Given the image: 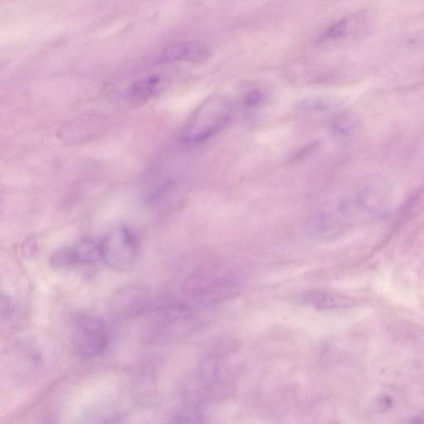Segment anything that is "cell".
<instances>
[{
  "label": "cell",
  "mask_w": 424,
  "mask_h": 424,
  "mask_svg": "<svg viewBox=\"0 0 424 424\" xmlns=\"http://www.w3.org/2000/svg\"><path fill=\"white\" fill-rule=\"evenodd\" d=\"M231 116L232 106L227 98L211 97L195 111L185 125L181 140L190 145L209 140L227 127Z\"/></svg>",
  "instance_id": "obj_1"
},
{
  "label": "cell",
  "mask_w": 424,
  "mask_h": 424,
  "mask_svg": "<svg viewBox=\"0 0 424 424\" xmlns=\"http://www.w3.org/2000/svg\"><path fill=\"white\" fill-rule=\"evenodd\" d=\"M226 353L211 354L202 361L197 371L195 402L214 400L226 395L231 386L230 368L226 361Z\"/></svg>",
  "instance_id": "obj_3"
},
{
  "label": "cell",
  "mask_w": 424,
  "mask_h": 424,
  "mask_svg": "<svg viewBox=\"0 0 424 424\" xmlns=\"http://www.w3.org/2000/svg\"><path fill=\"white\" fill-rule=\"evenodd\" d=\"M160 79L157 76L146 77L132 86L129 96L133 102H145L157 92Z\"/></svg>",
  "instance_id": "obj_13"
},
{
  "label": "cell",
  "mask_w": 424,
  "mask_h": 424,
  "mask_svg": "<svg viewBox=\"0 0 424 424\" xmlns=\"http://www.w3.org/2000/svg\"><path fill=\"white\" fill-rule=\"evenodd\" d=\"M155 302L140 288H127L120 290L115 296L113 309L120 316H138L148 313Z\"/></svg>",
  "instance_id": "obj_7"
},
{
  "label": "cell",
  "mask_w": 424,
  "mask_h": 424,
  "mask_svg": "<svg viewBox=\"0 0 424 424\" xmlns=\"http://www.w3.org/2000/svg\"><path fill=\"white\" fill-rule=\"evenodd\" d=\"M359 121L356 116L350 113L341 114L332 123V131L336 137L349 138L357 133Z\"/></svg>",
  "instance_id": "obj_14"
},
{
  "label": "cell",
  "mask_w": 424,
  "mask_h": 424,
  "mask_svg": "<svg viewBox=\"0 0 424 424\" xmlns=\"http://www.w3.org/2000/svg\"><path fill=\"white\" fill-rule=\"evenodd\" d=\"M412 424H424L423 419H419V421H415Z\"/></svg>",
  "instance_id": "obj_18"
},
{
  "label": "cell",
  "mask_w": 424,
  "mask_h": 424,
  "mask_svg": "<svg viewBox=\"0 0 424 424\" xmlns=\"http://www.w3.org/2000/svg\"><path fill=\"white\" fill-rule=\"evenodd\" d=\"M209 47L200 42H188L179 43L163 51L161 56L163 62H177V60H187V62H202L209 58Z\"/></svg>",
  "instance_id": "obj_10"
},
{
  "label": "cell",
  "mask_w": 424,
  "mask_h": 424,
  "mask_svg": "<svg viewBox=\"0 0 424 424\" xmlns=\"http://www.w3.org/2000/svg\"><path fill=\"white\" fill-rule=\"evenodd\" d=\"M238 280L226 272L214 269H203L195 272L185 284V293L196 300L209 304L222 300L234 293Z\"/></svg>",
  "instance_id": "obj_5"
},
{
  "label": "cell",
  "mask_w": 424,
  "mask_h": 424,
  "mask_svg": "<svg viewBox=\"0 0 424 424\" xmlns=\"http://www.w3.org/2000/svg\"><path fill=\"white\" fill-rule=\"evenodd\" d=\"M51 263L58 269L77 265L74 247H65L55 251L51 255Z\"/></svg>",
  "instance_id": "obj_15"
},
{
  "label": "cell",
  "mask_w": 424,
  "mask_h": 424,
  "mask_svg": "<svg viewBox=\"0 0 424 424\" xmlns=\"http://www.w3.org/2000/svg\"><path fill=\"white\" fill-rule=\"evenodd\" d=\"M266 98V95L261 89H251L246 92L244 97L243 102L246 107H255L261 104Z\"/></svg>",
  "instance_id": "obj_16"
},
{
  "label": "cell",
  "mask_w": 424,
  "mask_h": 424,
  "mask_svg": "<svg viewBox=\"0 0 424 424\" xmlns=\"http://www.w3.org/2000/svg\"><path fill=\"white\" fill-rule=\"evenodd\" d=\"M73 345L85 358L99 356L110 343V332L105 322L96 316L78 314L72 319Z\"/></svg>",
  "instance_id": "obj_4"
},
{
  "label": "cell",
  "mask_w": 424,
  "mask_h": 424,
  "mask_svg": "<svg viewBox=\"0 0 424 424\" xmlns=\"http://www.w3.org/2000/svg\"><path fill=\"white\" fill-rule=\"evenodd\" d=\"M339 105V99L328 96H307L298 99L296 102L297 109L313 113V112H323L333 109Z\"/></svg>",
  "instance_id": "obj_11"
},
{
  "label": "cell",
  "mask_w": 424,
  "mask_h": 424,
  "mask_svg": "<svg viewBox=\"0 0 424 424\" xmlns=\"http://www.w3.org/2000/svg\"><path fill=\"white\" fill-rule=\"evenodd\" d=\"M103 259L113 269L132 267L140 256V241L136 233L127 227L112 230L101 241Z\"/></svg>",
  "instance_id": "obj_6"
},
{
  "label": "cell",
  "mask_w": 424,
  "mask_h": 424,
  "mask_svg": "<svg viewBox=\"0 0 424 424\" xmlns=\"http://www.w3.org/2000/svg\"><path fill=\"white\" fill-rule=\"evenodd\" d=\"M73 247L75 250L77 265H90L103 259L101 242L85 240Z\"/></svg>",
  "instance_id": "obj_12"
},
{
  "label": "cell",
  "mask_w": 424,
  "mask_h": 424,
  "mask_svg": "<svg viewBox=\"0 0 424 424\" xmlns=\"http://www.w3.org/2000/svg\"><path fill=\"white\" fill-rule=\"evenodd\" d=\"M366 23L367 15L366 13H357V14L345 17L330 26L320 36L318 42L328 43L343 40L360 31L365 27Z\"/></svg>",
  "instance_id": "obj_9"
},
{
  "label": "cell",
  "mask_w": 424,
  "mask_h": 424,
  "mask_svg": "<svg viewBox=\"0 0 424 424\" xmlns=\"http://www.w3.org/2000/svg\"><path fill=\"white\" fill-rule=\"evenodd\" d=\"M149 313L155 316L151 331L159 339H180L192 334L201 325L193 309L181 302L156 304Z\"/></svg>",
  "instance_id": "obj_2"
},
{
  "label": "cell",
  "mask_w": 424,
  "mask_h": 424,
  "mask_svg": "<svg viewBox=\"0 0 424 424\" xmlns=\"http://www.w3.org/2000/svg\"><path fill=\"white\" fill-rule=\"evenodd\" d=\"M393 404V400L391 397L383 396L379 398L377 402H376L375 406L377 410L384 411L391 408Z\"/></svg>",
  "instance_id": "obj_17"
},
{
  "label": "cell",
  "mask_w": 424,
  "mask_h": 424,
  "mask_svg": "<svg viewBox=\"0 0 424 424\" xmlns=\"http://www.w3.org/2000/svg\"><path fill=\"white\" fill-rule=\"evenodd\" d=\"M304 304L318 310L332 311L352 308L353 298L345 294L324 289H311L302 296Z\"/></svg>",
  "instance_id": "obj_8"
}]
</instances>
